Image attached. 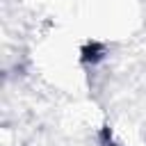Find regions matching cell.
<instances>
[{
  "mask_svg": "<svg viewBox=\"0 0 146 146\" xmlns=\"http://www.w3.org/2000/svg\"><path fill=\"white\" fill-rule=\"evenodd\" d=\"M82 55H84V62H98L103 57V46L100 43H87Z\"/></svg>",
  "mask_w": 146,
  "mask_h": 146,
  "instance_id": "1",
  "label": "cell"
}]
</instances>
